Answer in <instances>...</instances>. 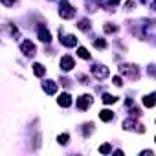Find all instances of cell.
I'll use <instances>...</instances> for the list:
<instances>
[{"mask_svg": "<svg viewBox=\"0 0 156 156\" xmlns=\"http://www.w3.org/2000/svg\"><path fill=\"white\" fill-rule=\"evenodd\" d=\"M90 105H92V96H87V94L79 96V99H77V108L79 110H87Z\"/></svg>", "mask_w": 156, "mask_h": 156, "instance_id": "obj_2", "label": "cell"}, {"mask_svg": "<svg viewBox=\"0 0 156 156\" xmlns=\"http://www.w3.org/2000/svg\"><path fill=\"white\" fill-rule=\"evenodd\" d=\"M103 103H107V105H112V103H116L118 101V98H114L112 94H103Z\"/></svg>", "mask_w": 156, "mask_h": 156, "instance_id": "obj_15", "label": "cell"}, {"mask_svg": "<svg viewBox=\"0 0 156 156\" xmlns=\"http://www.w3.org/2000/svg\"><path fill=\"white\" fill-rule=\"evenodd\" d=\"M99 152L108 154V152H110V145H107V143H105V145H101V147H99Z\"/></svg>", "mask_w": 156, "mask_h": 156, "instance_id": "obj_21", "label": "cell"}, {"mask_svg": "<svg viewBox=\"0 0 156 156\" xmlns=\"http://www.w3.org/2000/svg\"><path fill=\"white\" fill-rule=\"evenodd\" d=\"M75 15V9L70 6L68 0H61V4H59V17L62 19H72Z\"/></svg>", "mask_w": 156, "mask_h": 156, "instance_id": "obj_1", "label": "cell"}, {"mask_svg": "<svg viewBox=\"0 0 156 156\" xmlns=\"http://www.w3.org/2000/svg\"><path fill=\"white\" fill-rule=\"evenodd\" d=\"M119 2V0H110V4H118Z\"/></svg>", "mask_w": 156, "mask_h": 156, "instance_id": "obj_24", "label": "cell"}, {"mask_svg": "<svg viewBox=\"0 0 156 156\" xmlns=\"http://www.w3.org/2000/svg\"><path fill=\"white\" fill-rule=\"evenodd\" d=\"M123 125H125V129H127V130H130V129H136L138 132H145V129H143V125H140V123H136L134 119H127V121H125Z\"/></svg>", "mask_w": 156, "mask_h": 156, "instance_id": "obj_7", "label": "cell"}, {"mask_svg": "<svg viewBox=\"0 0 156 156\" xmlns=\"http://www.w3.org/2000/svg\"><path fill=\"white\" fill-rule=\"evenodd\" d=\"M57 103H59L61 107H70V105H72V98H70V94H61V96L57 98Z\"/></svg>", "mask_w": 156, "mask_h": 156, "instance_id": "obj_9", "label": "cell"}, {"mask_svg": "<svg viewBox=\"0 0 156 156\" xmlns=\"http://www.w3.org/2000/svg\"><path fill=\"white\" fill-rule=\"evenodd\" d=\"M77 26H79V30H83V31L90 30V22H88V20H81L79 24H77Z\"/></svg>", "mask_w": 156, "mask_h": 156, "instance_id": "obj_19", "label": "cell"}, {"mask_svg": "<svg viewBox=\"0 0 156 156\" xmlns=\"http://www.w3.org/2000/svg\"><path fill=\"white\" fill-rule=\"evenodd\" d=\"M94 46H96L98 50H105V48H107V41H105V39H96V41H94Z\"/></svg>", "mask_w": 156, "mask_h": 156, "instance_id": "obj_16", "label": "cell"}, {"mask_svg": "<svg viewBox=\"0 0 156 156\" xmlns=\"http://www.w3.org/2000/svg\"><path fill=\"white\" fill-rule=\"evenodd\" d=\"M42 88H44L46 94H55V92H57V83H55V81H44Z\"/></svg>", "mask_w": 156, "mask_h": 156, "instance_id": "obj_8", "label": "cell"}, {"mask_svg": "<svg viewBox=\"0 0 156 156\" xmlns=\"http://www.w3.org/2000/svg\"><path fill=\"white\" fill-rule=\"evenodd\" d=\"M77 53H79V57H81V59H85V61H87V59H90V53L87 51V48H79V50H77Z\"/></svg>", "mask_w": 156, "mask_h": 156, "instance_id": "obj_17", "label": "cell"}, {"mask_svg": "<svg viewBox=\"0 0 156 156\" xmlns=\"http://www.w3.org/2000/svg\"><path fill=\"white\" fill-rule=\"evenodd\" d=\"M20 50H22V53L28 55V57H33V55H35V46H33V42H30V41H24V42L20 44Z\"/></svg>", "mask_w": 156, "mask_h": 156, "instance_id": "obj_3", "label": "cell"}, {"mask_svg": "<svg viewBox=\"0 0 156 156\" xmlns=\"http://www.w3.org/2000/svg\"><path fill=\"white\" fill-rule=\"evenodd\" d=\"M152 8H154V11H156V2H154V4H152Z\"/></svg>", "mask_w": 156, "mask_h": 156, "instance_id": "obj_25", "label": "cell"}, {"mask_svg": "<svg viewBox=\"0 0 156 156\" xmlns=\"http://www.w3.org/2000/svg\"><path fill=\"white\" fill-rule=\"evenodd\" d=\"M73 66H75V61H73V57H70V55H64V57L61 59V68H62L64 72H70Z\"/></svg>", "mask_w": 156, "mask_h": 156, "instance_id": "obj_4", "label": "cell"}, {"mask_svg": "<svg viewBox=\"0 0 156 156\" xmlns=\"http://www.w3.org/2000/svg\"><path fill=\"white\" fill-rule=\"evenodd\" d=\"M68 138H70L68 134H61V136H59V143H61V145H66V141H68Z\"/></svg>", "mask_w": 156, "mask_h": 156, "instance_id": "obj_20", "label": "cell"}, {"mask_svg": "<svg viewBox=\"0 0 156 156\" xmlns=\"http://www.w3.org/2000/svg\"><path fill=\"white\" fill-rule=\"evenodd\" d=\"M103 30H105L107 33H114V31H118V26H114V24H105Z\"/></svg>", "mask_w": 156, "mask_h": 156, "instance_id": "obj_18", "label": "cell"}, {"mask_svg": "<svg viewBox=\"0 0 156 156\" xmlns=\"http://www.w3.org/2000/svg\"><path fill=\"white\" fill-rule=\"evenodd\" d=\"M112 81H114V85H116V87H121V85H123V79H121V77H118V75L114 77Z\"/></svg>", "mask_w": 156, "mask_h": 156, "instance_id": "obj_22", "label": "cell"}, {"mask_svg": "<svg viewBox=\"0 0 156 156\" xmlns=\"http://www.w3.org/2000/svg\"><path fill=\"white\" fill-rule=\"evenodd\" d=\"M39 39H41L42 42H50V41H51V35H50V31H48L46 28H39Z\"/></svg>", "mask_w": 156, "mask_h": 156, "instance_id": "obj_11", "label": "cell"}, {"mask_svg": "<svg viewBox=\"0 0 156 156\" xmlns=\"http://www.w3.org/2000/svg\"><path fill=\"white\" fill-rule=\"evenodd\" d=\"M61 42H62L64 46H68V48H72V46H75V44H77V39H75L73 35H64V37L61 39Z\"/></svg>", "mask_w": 156, "mask_h": 156, "instance_id": "obj_10", "label": "cell"}, {"mask_svg": "<svg viewBox=\"0 0 156 156\" xmlns=\"http://www.w3.org/2000/svg\"><path fill=\"white\" fill-rule=\"evenodd\" d=\"M121 73H125V75H129L130 79H138V70L134 68V66H129V64H123L121 68Z\"/></svg>", "mask_w": 156, "mask_h": 156, "instance_id": "obj_5", "label": "cell"}, {"mask_svg": "<svg viewBox=\"0 0 156 156\" xmlns=\"http://www.w3.org/2000/svg\"><path fill=\"white\" fill-rule=\"evenodd\" d=\"M99 118H101L103 121H112L114 112H112V110H108V108H107V110H101V112H99Z\"/></svg>", "mask_w": 156, "mask_h": 156, "instance_id": "obj_12", "label": "cell"}, {"mask_svg": "<svg viewBox=\"0 0 156 156\" xmlns=\"http://www.w3.org/2000/svg\"><path fill=\"white\" fill-rule=\"evenodd\" d=\"M92 73L96 75V79H105V77L108 75V68H105V66H94Z\"/></svg>", "mask_w": 156, "mask_h": 156, "instance_id": "obj_6", "label": "cell"}, {"mask_svg": "<svg viewBox=\"0 0 156 156\" xmlns=\"http://www.w3.org/2000/svg\"><path fill=\"white\" fill-rule=\"evenodd\" d=\"M143 105H145V107H154V105H156V96H154V94L145 96V98H143Z\"/></svg>", "mask_w": 156, "mask_h": 156, "instance_id": "obj_13", "label": "cell"}, {"mask_svg": "<svg viewBox=\"0 0 156 156\" xmlns=\"http://www.w3.org/2000/svg\"><path fill=\"white\" fill-rule=\"evenodd\" d=\"M44 72H46V68H44L42 64H39V62H37V64H33V73H35L37 77H42V75H44Z\"/></svg>", "mask_w": 156, "mask_h": 156, "instance_id": "obj_14", "label": "cell"}, {"mask_svg": "<svg viewBox=\"0 0 156 156\" xmlns=\"http://www.w3.org/2000/svg\"><path fill=\"white\" fill-rule=\"evenodd\" d=\"M2 2H4V6H13L15 0H2Z\"/></svg>", "mask_w": 156, "mask_h": 156, "instance_id": "obj_23", "label": "cell"}]
</instances>
